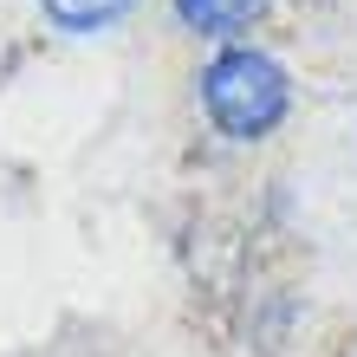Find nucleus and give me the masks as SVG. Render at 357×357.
<instances>
[{"label":"nucleus","mask_w":357,"mask_h":357,"mask_svg":"<svg viewBox=\"0 0 357 357\" xmlns=\"http://www.w3.org/2000/svg\"><path fill=\"white\" fill-rule=\"evenodd\" d=\"M195 104L221 143H266L292 117V72L280 52L254 46V39H234V46H215L202 59Z\"/></svg>","instance_id":"obj_1"},{"label":"nucleus","mask_w":357,"mask_h":357,"mask_svg":"<svg viewBox=\"0 0 357 357\" xmlns=\"http://www.w3.org/2000/svg\"><path fill=\"white\" fill-rule=\"evenodd\" d=\"M176 26L195 39H215V46H234L241 33H254L273 13V0H169Z\"/></svg>","instance_id":"obj_2"},{"label":"nucleus","mask_w":357,"mask_h":357,"mask_svg":"<svg viewBox=\"0 0 357 357\" xmlns=\"http://www.w3.org/2000/svg\"><path fill=\"white\" fill-rule=\"evenodd\" d=\"M39 13L72 39H98V33H117L137 13V0H39Z\"/></svg>","instance_id":"obj_3"}]
</instances>
